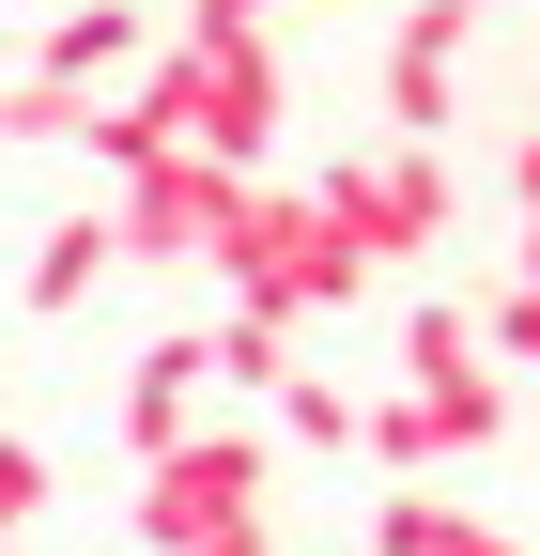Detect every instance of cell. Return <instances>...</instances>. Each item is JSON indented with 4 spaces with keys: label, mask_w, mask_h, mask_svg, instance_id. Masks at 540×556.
<instances>
[{
    "label": "cell",
    "mask_w": 540,
    "mask_h": 556,
    "mask_svg": "<svg viewBox=\"0 0 540 556\" xmlns=\"http://www.w3.org/2000/svg\"><path fill=\"white\" fill-rule=\"evenodd\" d=\"M140 93H155V124L185 139V155L262 170V139H279V47H262V31H232V16H185V31H155Z\"/></svg>",
    "instance_id": "2"
},
{
    "label": "cell",
    "mask_w": 540,
    "mask_h": 556,
    "mask_svg": "<svg viewBox=\"0 0 540 556\" xmlns=\"http://www.w3.org/2000/svg\"><path fill=\"white\" fill-rule=\"evenodd\" d=\"M463 0H417L401 16V47H386V109H401V139H448V109H463Z\"/></svg>",
    "instance_id": "7"
},
{
    "label": "cell",
    "mask_w": 540,
    "mask_h": 556,
    "mask_svg": "<svg viewBox=\"0 0 540 556\" xmlns=\"http://www.w3.org/2000/svg\"><path fill=\"white\" fill-rule=\"evenodd\" d=\"M170 433H201V325L185 340H155V356H140V387H124V448H170Z\"/></svg>",
    "instance_id": "9"
},
{
    "label": "cell",
    "mask_w": 540,
    "mask_h": 556,
    "mask_svg": "<svg viewBox=\"0 0 540 556\" xmlns=\"http://www.w3.org/2000/svg\"><path fill=\"white\" fill-rule=\"evenodd\" d=\"M371 556H525L510 526H479V510H448V495H417V479H401V495L371 510Z\"/></svg>",
    "instance_id": "10"
},
{
    "label": "cell",
    "mask_w": 540,
    "mask_h": 556,
    "mask_svg": "<svg viewBox=\"0 0 540 556\" xmlns=\"http://www.w3.org/2000/svg\"><path fill=\"white\" fill-rule=\"evenodd\" d=\"M185 16H232V31H262V16H279V0H185Z\"/></svg>",
    "instance_id": "16"
},
{
    "label": "cell",
    "mask_w": 540,
    "mask_h": 556,
    "mask_svg": "<svg viewBox=\"0 0 540 556\" xmlns=\"http://www.w3.org/2000/svg\"><path fill=\"white\" fill-rule=\"evenodd\" d=\"M140 62H155V16H140V0H62L47 47H31V78H62V93H124Z\"/></svg>",
    "instance_id": "6"
},
{
    "label": "cell",
    "mask_w": 540,
    "mask_h": 556,
    "mask_svg": "<svg viewBox=\"0 0 540 556\" xmlns=\"http://www.w3.org/2000/svg\"><path fill=\"white\" fill-rule=\"evenodd\" d=\"M309 201H324V217L371 248V278H386V263H417V248L448 232V155H433V139H386V155H340Z\"/></svg>",
    "instance_id": "5"
},
{
    "label": "cell",
    "mask_w": 540,
    "mask_h": 556,
    "mask_svg": "<svg viewBox=\"0 0 540 556\" xmlns=\"http://www.w3.org/2000/svg\"><path fill=\"white\" fill-rule=\"evenodd\" d=\"M494 433H510L494 356H479V371H401V387H371V402H356V448H371L386 479H433V464L494 448Z\"/></svg>",
    "instance_id": "4"
},
{
    "label": "cell",
    "mask_w": 540,
    "mask_h": 556,
    "mask_svg": "<svg viewBox=\"0 0 540 556\" xmlns=\"http://www.w3.org/2000/svg\"><path fill=\"white\" fill-rule=\"evenodd\" d=\"M510 278H540V201H525V263H510Z\"/></svg>",
    "instance_id": "18"
},
{
    "label": "cell",
    "mask_w": 540,
    "mask_h": 556,
    "mask_svg": "<svg viewBox=\"0 0 540 556\" xmlns=\"http://www.w3.org/2000/svg\"><path fill=\"white\" fill-rule=\"evenodd\" d=\"M262 479H279V433H247V417H201L140 464V541L155 556H279L262 541Z\"/></svg>",
    "instance_id": "3"
},
{
    "label": "cell",
    "mask_w": 540,
    "mask_h": 556,
    "mask_svg": "<svg viewBox=\"0 0 540 556\" xmlns=\"http://www.w3.org/2000/svg\"><path fill=\"white\" fill-rule=\"evenodd\" d=\"M510 201H540V139H510Z\"/></svg>",
    "instance_id": "17"
},
{
    "label": "cell",
    "mask_w": 540,
    "mask_h": 556,
    "mask_svg": "<svg viewBox=\"0 0 540 556\" xmlns=\"http://www.w3.org/2000/svg\"><path fill=\"white\" fill-rule=\"evenodd\" d=\"M0 556H16V526H0Z\"/></svg>",
    "instance_id": "19"
},
{
    "label": "cell",
    "mask_w": 540,
    "mask_h": 556,
    "mask_svg": "<svg viewBox=\"0 0 540 556\" xmlns=\"http://www.w3.org/2000/svg\"><path fill=\"white\" fill-rule=\"evenodd\" d=\"M201 263L232 278V309H279V325L356 309V294H371V248L324 217L309 186H262V170H232V186H217V232H201Z\"/></svg>",
    "instance_id": "1"
},
{
    "label": "cell",
    "mask_w": 540,
    "mask_h": 556,
    "mask_svg": "<svg viewBox=\"0 0 540 556\" xmlns=\"http://www.w3.org/2000/svg\"><path fill=\"white\" fill-rule=\"evenodd\" d=\"M279 371H294V325H279V309H217V325H201V387H232V402H262Z\"/></svg>",
    "instance_id": "11"
},
{
    "label": "cell",
    "mask_w": 540,
    "mask_h": 556,
    "mask_svg": "<svg viewBox=\"0 0 540 556\" xmlns=\"http://www.w3.org/2000/svg\"><path fill=\"white\" fill-rule=\"evenodd\" d=\"M93 278H124V248H108V201H78L47 248H31V325H62V309H93Z\"/></svg>",
    "instance_id": "8"
},
{
    "label": "cell",
    "mask_w": 540,
    "mask_h": 556,
    "mask_svg": "<svg viewBox=\"0 0 540 556\" xmlns=\"http://www.w3.org/2000/svg\"><path fill=\"white\" fill-rule=\"evenodd\" d=\"M262 402H279V433H294V448H356V387H324V371H279Z\"/></svg>",
    "instance_id": "12"
},
{
    "label": "cell",
    "mask_w": 540,
    "mask_h": 556,
    "mask_svg": "<svg viewBox=\"0 0 540 556\" xmlns=\"http://www.w3.org/2000/svg\"><path fill=\"white\" fill-rule=\"evenodd\" d=\"M479 356H510V371H540V278H510V294L479 309Z\"/></svg>",
    "instance_id": "14"
},
{
    "label": "cell",
    "mask_w": 540,
    "mask_h": 556,
    "mask_svg": "<svg viewBox=\"0 0 540 556\" xmlns=\"http://www.w3.org/2000/svg\"><path fill=\"white\" fill-rule=\"evenodd\" d=\"M31 510H47V448H31V433H0V526H31Z\"/></svg>",
    "instance_id": "15"
},
{
    "label": "cell",
    "mask_w": 540,
    "mask_h": 556,
    "mask_svg": "<svg viewBox=\"0 0 540 556\" xmlns=\"http://www.w3.org/2000/svg\"><path fill=\"white\" fill-rule=\"evenodd\" d=\"M401 371H479V309H463V294H417V325H401Z\"/></svg>",
    "instance_id": "13"
}]
</instances>
